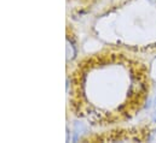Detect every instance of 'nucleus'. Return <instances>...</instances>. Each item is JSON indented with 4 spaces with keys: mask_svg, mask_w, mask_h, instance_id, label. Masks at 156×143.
Returning <instances> with one entry per match:
<instances>
[{
    "mask_svg": "<svg viewBox=\"0 0 156 143\" xmlns=\"http://www.w3.org/2000/svg\"><path fill=\"white\" fill-rule=\"evenodd\" d=\"M153 121L156 123V111L154 112V114H153Z\"/></svg>",
    "mask_w": 156,
    "mask_h": 143,
    "instance_id": "nucleus-2",
    "label": "nucleus"
},
{
    "mask_svg": "<svg viewBox=\"0 0 156 143\" xmlns=\"http://www.w3.org/2000/svg\"><path fill=\"white\" fill-rule=\"evenodd\" d=\"M148 141H149V142H156V130H153V131L149 134Z\"/></svg>",
    "mask_w": 156,
    "mask_h": 143,
    "instance_id": "nucleus-1",
    "label": "nucleus"
},
{
    "mask_svg": "<svg viewBox=\"0 0 156 143\" xmlns=\"http://www.w3.org/2000/svg\"><path fill=\"white\" fill-rule=\"evenodd\" d=\"M154 104H155V106H156V98H155V101H154Z\"/></svg>",
    "mask_w": 156,
    "mask_h": 143,
    "instance_id": "nucleus-3",
    "label": "nucleus"
}]
</instances>
